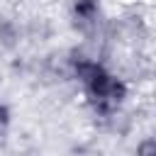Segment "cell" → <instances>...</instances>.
I'll list each match as a JSON object with an SVG mask.
<instances>
[{
    "label": "cell",
    "instance_id": "6da1fadb",
    "mask_svg": "<svg viewBox=\"0 0 156 156\" xmlns=\"http://www.w3.org/2000/svg\"><path fill=\"white\" fill-rule=\"evenodd\" d=\"M83 102L90 110V115L100 122H115V117L124 110L132 95V85L127 78L115 73L110 66H105L100 73H95L88 83L80 85Z\"/></svg>",
    "mask_w": 156,
    "mask_h": 156
},
{
    "label": "cell",
    "instance_id": "7a4b0ae2",
    "mask_svg": "<svg viewBox=\"0 0 156 156\" xmlns=\"http://www.w3.org/2000/svg\"><path fill=\"white\" fill-rule=\"evenodd\" d=\"M68 20L76 32L80 34H95L105 20L102 0H68Z\"/></svg>",
    "mask_w": 156,
    "mask_h": 156
},
{
    "label": "cell",
    "instance_id": "3957f363",
    "mask_svg": "<svg viewBox=\"0 0 156 156\" xmlns=\"http://www.w3.org/2000/svg\"><path fill=\"white\" fill-rule=\"evenodd\" d=\"M24 39V29L15 17H0V49L15 51Z\"/></svg>",
    "mask_w": 156,
    "mask_h": 156
},
{
    "label": "cell",
    "instance_id": "277c9868",
    "mask_svg": "<svg viewBox=\"0 0 156 156\" xmlns=\"http://www.w3.org/2000/svg\"><path fill=\"white\" fill-rule=\"evenodd\" d=\"M139 156H154L156 154V139L154 136H141V141H136V149H134Z\"/></svg>",
    "mask_w": 156,
    "mask_h": 156
},
{
    "label": "cell",
    "instance_id": "5b68a950",
    "mask_svg": "<svg viewBox=\"0 0 156 156\" xmlns=\"http://www.w3.org/2000/svg\"><path fill=\"white\" fill-rule=\"evenodd\" d=\"M10 122H12V110H10L7 102H0V141H2V136L7 134Z\"/></svg>",
    "mask_w": 156,
    "mask_h": 156
}]
</instances>
